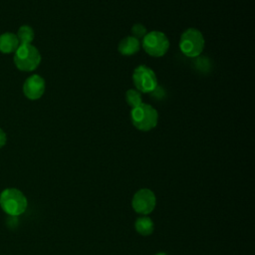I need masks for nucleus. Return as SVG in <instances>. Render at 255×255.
<instances>
[{"label":"nucleus","mask_w":255,"mask_h":255,"mask_svg":"<svg viewBox=\"0 0 255 255\" xmlns=\"http://www.w3.org/2000/svg\"><path fill=\"white\" fill-rule=\"evenodd\" d=\"M143 50L152 57H161L169 48L166 35L160 31H151L144 35L141 42Z\"/></svg>","instance_id":"5"},{"label":"nucleus","mask_w":255,"mask_h":255,"mask_svg":"<svg viewBox=\"0 0 255 255\" xmlns=\"http://www.w3.org/2000/svg\"><path fill=\"white\" fill-rule=\"evenodd\" d=\"M41 62V55L36 47L31 44L19 45L14 55L16 67L25 72L35 70Z\"/></svg>","instance_id":"3"},{"label":"nucleus","mask_w":255,"mask_h":255,"mask_svg":"<svg viewBox=\"0 0 255 255\" xmlns=\"http://www.w3.org/2000/svg\"><path fill=\"white\" fill-rule=\"evenodd\" d=\"M131 34L134 38L139 39V38H143L144 35L146 34V28L140 24V23H136L132 26L131 28Z\"/></svg>","instance_id":"14"},{"label":"nucleus","mask_w":255,"mask_h":255,"mask_svg":"<svg viewBox=\"0 0 255 255\" xmlns=\"http://www.w3.org/2000/svg\"><path fill=\"white\" fill-rule=\"evenodd\" d=\"M17 38L19 40L20 45H26V44H31V42L34 39V31L30 26H22L18 30L17 33Z\"/></svg>","instance_id":"12"},{"label":"nucleus","mask_w":255,"mask_h":255,"mask_svg":"<svg viewBox=\"0 0 255 255\" xmlns=\"http://www.w3.org/2000/svg\"><path fill=\"white\" fill-rule=\"evenodd\" d=\"M156 198L154 193L148 188L137 190L132 197L131 205L133 210L139 214H149L155 207Z\"/></svg>","instance_id":"7"},{"label":"nucleus","mask_w":255,"mask_h":255,"mask_svg":"<svg viewBox=\"0 0 255 255\" xmlns=\"http://www.w3.org/2000/svg\"><path fill=\"white\" fill-rule=\"evenodd\" d=\"M19 45V40L15 34L4 33L0 35V52L4 54L15 52Z\"/></svg>","instance_id":"10"},{"label":"nucleus","mask_w":255,"mask_h":255,"mask_svg":"<svg viewBox=\"0 0 255 255\" xmlns=\"http://www.w3.org/2000/svg\"><path fill=\"white\" fill-rule=\"evenodd\" d=\"M45 91V81L39 75H32L29 77L23 86L24 95L29 100H38L42 97Z\"/></svg>","instance_id":"8"},{"label":"nucleus","mask_w":255,"mask_h":255,"mask_svg":"<svg viewBox=\"0 0 255 255\" xmlns=\"http://www.w3.org/2000/svg\"><path fill=\"white\" fill-rule=\"evenodd\" d=\"M126 102L131 107V109L137 107L138 105H140L142 103L140 92H138L137 90H134V89L128 90L126 93Z\"/></svg>","instance_id":"13"},{"label":"nucleus","mask_w":255,"mask_h":255,"mask_svg":"<svg viewBox=\"0 0 255 255\" xmlns=\"http://www.w3.org/2000/svg\"><path fill=\"white\" fill-rule=\"evenodd\" d=\"M0 206L7 214L17 216L25 212L28 201L26 196L17 188H6L0 194Z\"/></svg>","instance_id":"2"},{"label":"nucleus","mask_w":255,"mask_h":255,"mask_svg":"<svg viewBox=\"0 0 255 255\" xmlns=\"http://www.w3.org/2000/svg\"><path fill=\"white\" fill-rule=\"evenodd\" d=\"M204 48L202 33L195 28L186 29L180 36L179 49L187 57L193 58L200 55Z\"/></svg>","instance_id":"4"},{"label":"nucleus","mask_w":255,"mask_h":255,"mask_svg":"<svg viewBox=\"0 0 255 255\" xmlns=\"http://www.w3.org/2000/svg\"><path fill=\"white\" fill-rule=\"evenodd\" d=\"M130 121L132 126L142 131H148L156 127L158 113L150 105L141 103L130 111Z\"/></svg>","instance_id":"1"},{"label":"nucleus","mask_w":255,"mask_h":255,"mask_svg":"<svg viewBox=\"0 0 255 255\" xmlns=\"http://www.w3.org/2000/svg\"><path fill=\"white\" fill-rule=\"evenodd\" d=\"M6 142V134L5 132L0 128V148L5 144Z\"/></svg>","instance_id":"15"},{"label":"nucleus","mask_w":255,"mask_h":255,"mask_svg":"<svg viewBox=\"0 0 255 255\" xmlns=\"http://www.w3.org/2000/svg\"><path fill=\"white\" fill-rule=\"evenodd\" d=\"M155 255H167V254L164 253V252H159V253H157V254H155Z\"/></svg>","instance_id":"16"},{"label":"nucleus","mask_w":255,"mask_h":255,"mask_svg":"<svg viewBox=\"0 0 255 255\" xmlns=\"http://www.w3.org/2000/svg\"><path fill=\"white\" fill-rule=\"evenodd\" d=\"M134 228L136 232L139 233L140 235H143V236L150 235L154 229L153 221L146 216L138 217L134 222Z\"/></svg>","instance_id":"11"},{"label":"nucleus","mask_w":255,"mask_h":255,"mask_svg":"<svg viewBox=\"0 0 255 255\" xmlns=\"http://www.w3.org/2000/svg\"><path fill=\"white\" fill-rule=\"evenodd\" d=\"M139 48L140 44L138 39L134 38L133 36H127L120 41L118 51L124 56H131L137 53Z\"/></svg>","instance_id":"9"},{"label":"nucleus","mask_w":255,"mask_h":255,"mask_svg":"<svg viewBox=\"0 0 255 255\" xmlns=\"http://www.w3.org/2000/svg\"><path fill=\"white\" fill-rule=\"evenodd\" d=\"M132 82L135 90L141 93L153 92L157 87L155 73L145 65H139L133 70Z\"/></svg>","instance_id":"6"}]
</instances>
